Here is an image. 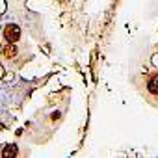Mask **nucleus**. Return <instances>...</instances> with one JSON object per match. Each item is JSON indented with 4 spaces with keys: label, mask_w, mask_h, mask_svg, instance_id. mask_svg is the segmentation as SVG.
Returning a JSON list of instances; mask_svg holds the SVG:
<instances>
[{
    "label": "nucleus",
    "mask_w": 158,
    "mask_h": 158,
    "mask_svg": "<svg viewBox=\"0 0 158 158\" xmlns=\"http://www.w3.org/2000/svg\"><path fill=\"white\" fill-rule=\"evenodd\" d=\"M145 97H147V101L152 106L158 108V73L152 74L147 80V84H145Z\"/></svg>",
    "instance_id": "1"
},
{
    "label": "nucleus",
    "mask_w": 158,
    "mask_h": 158,
    "mask_svg": "<svg viewBox=\"0 0 158 158\" xmlns=\"http://www.w3.org/2000/svg\"><path fill=\"white\" fill-rule=\"evenodd\" d=\"M4 37L8 43H15L19 37H21V28L17 24H6L4 28Z\"/></svg>",
    "instance_id": "2"
},
{
    "label": "nucleus",
    "mask_w": 158,
    "mask_h": 158,
    "mask_svg": "<svg viewBox=\"0 0 158 158\" xmlns=\"http://www.w3.org/2000/svg\"><path fill=\"white\" fill-rule=\"evenodd\" d=\"M4 54H6V58H13V56H15V47H13V43H10V45L6 47Z\"/></svg>",
    "instance_id": "3"
},
{
    "label": "nucleus",
    "mask_w": 158,
    "mask_h": 158,
    "mask_svg": "<svg viewBox=\"0 0 158 158\" xmlns=\"http://www.w3.org/2000/svg\"><path fill=\"white\" fill-rule=\"evenodd\" d=\"M15 152H17V147L15 145H8V149L4 151V156H13Z\"/></svg>",
    "instance_id": "4"
},
{
    "label": "nucleus",
    "mask_w": 158,
    "mask_h": 158,
    "mask_svg": "<svg viewBox=\"0 0 158 158\" xmlns=\"http://www.w3.org/2000/svg\"><path fill=\"white\" fill-rule=\"evenodd\" d=\"M4 8H6V4L2 2V0H0V13H2V11H4Z\"/></svg>",
    "instance_id": "5"
},
{
    "label": "nucleus",
    "mask_w": 158,
    "mask_h": 158,
    "mask_svg": "<svg viewBox=\"0 0 158 158\" xmlns=\"http://www.w3.org/2000/svg\"><path fill=\"white\" fill-rule=\"evenodd\" d=\"M2 76H4V67L0 65V78H2Z\"/></svg>",
    "instance_id": "6"
}]
</instances>
